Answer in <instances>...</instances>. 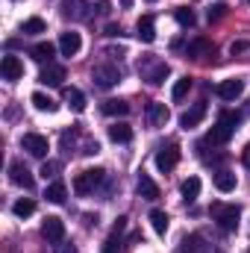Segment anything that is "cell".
Instances as JSON below:
<instances>
[{
    "instance_id": "obj_10",
    "label": "cell",
    "mask_w": 250,
    "mask_h": 253,
    "mask_svg": "<svg viewBox=\"0 0 250 253\" xmlns=\"http://www.w3.org/2000/svg\"><path fill=\"white\" fill-rule=\"evenodd\" d=\"M9 177H12V183L15 186H21V189H33L36 186V180H33V174L27 171V165H21V162H12L9 165Z\"/></svg>"
},
{
    "instance_id": "obj_6",
    "label": "cell",
    "mask_w": 250,
    "mask_h": 253,
    "mask_svg": "<svg viewBox=\"0 0 250 253\" xmlns=\"http://www.w3.org/2000/svg\"><path fill=\"white\" fill-rule=\"evenodd\" d=\"M21 147H24L30 156H36V159H44V156H47V150H50L47 138H44V135H39V132H24Z\"/></svg>"
},
{
    "instance_id": "obj_11",
    "label": "cell",
    "mask_w": 250,
    "mask_h": 253,
    "mask_svg": "<svg viewBox=\"0 0 250 253\" xmlns=\"http://www.w3.org/2000/svg\"><path fill=\"white\" fill-rule=\"evenodd\" d=\"M203 118H206V103H194L191 109H186V112L180 115V126H183V129H194Z\"/></svg>"
},
{
    "instance_id": "obj_17",
    "label": "cell",
    "mask_w": 250,
    "mask_h": 253,
    "mask_svg": "<svg viewBox=\"0 0 250 253\" xmlns=\"http://www.w3.org/2000/svg\"><path fill=\"white\" fill-rule=\"evenodd\" d=\"M39 83H44V85H62L65 83V68L62 65H47L42 74H39Z\"/></svg>"
},
{
    "instance_id": "obj_9",
    "label": "cell",
    "mask_w": 250,
    "mask_h": 253,
    "mask_svg": "<svg viewBox=\"0 0 250 253\" xmlns=\"http://www.w3.org/2000/svg\"><path fill=\"white\" fill-rule=\"evenodd\" d=\"M245 94V80L242 77H233V80H224L218 85V97L221 100H239Z\"/></svg>"
},
{
    "instance_id": "obj_31",
    "label": "cell",
    "mask_w": 250,
    "mask_h": 253,
    "mask_svg": "<svg viewBox=\"0 0 250 253\" xmlns=\"http://www.w3.org/2000/svg\"><path fill=\"white\" fill-rule=\"evenodd\" d=\"M12 212H15L18 218H30V215L36 212V200H30V197H21V200H15Z\"/></svg>"
},
{
    "instance_id": "obj_32",
    "label": "cell",
    "mask_w": 250,
    "mask_h": 253,
    "mask_svg": "<svg viewBox=\"0 0 250 253\" xmlns=\"http://www.w3.org/2000/svg\"><path fill=\"white\" fill-rule=\"evenodd\" d=\"M174 18H177V24H180V27H188V30H191V27L197 24V18H194V12H191L188 6H180V9L174 12Z\"/></svg>"
},
{
    "instance_id": "obj_7",
    "label": "cell",
    "mask_w": 250,
    "mask_h": 253,
    "mask_svg": "<svg viewBox=\"0 0 250 253\" xmlns=\"http://www.w3.org/2000/svg\"><path fill=\"white\" fill-rule=\"evenodd\" d=\"M177 162H180V147H177V144H168V147H162V150L156 153V168H159L162 174L174 171Z\"/></svg>"
},
{
    "instance_id": "obj_13",
    "label": "cell",
    "mask_w": 250,
    "mask_h": 253,
    "mask_svg": "<svg viewBox=\"0 0 250 253\" xmlns=\"http://www.w3.org/2000/svg\"><path fill=\"white\" fill-rule=\"evenodd\" d=\"M135 36L144 42V44H150V42H156V21H153V15H141L138 18V24H135Z\"/></svg>"
},
{
    "instance_id": "obj_25",
    "label": "cell",
    "mask_w": 250,
    "mask_h": 253,
    "mask_svg": "<svg viewBox=\"0 0 250 253\" xmlns=\"http://www.w3.org/2000/svg\"><path fill=\"white\" fill-rule=\"evenodd\" d=\"M150 224H153V230H156L159 236H165V233H168L171 218H168V212H165V209H153V212H150Z\"/></svg>"
},
{
    "instance_id": "obj_27",
    "label": "cell",
    "mask_w": 250,
    "mask_h": 253,
    "mask_svg": "<svg viewBox=\"0 0 250 253\" xmlns=\"http://www.w3.org/2000/svg\"><path fill=\"white\" fill-rule=\"evenodd\" d=\"M212 50H215V47H212L209 39H194L186 47V56H206V53H212Z\"/></svg>"
},
{
    "instance_id": "obj_4",
    "label": "cell",
    "mask_w": 250,
    "mask_h": 253,
    "mask_svg": "<svg viewBox=\"0 0 250 253\" xmlns=\"http://www.w3.org/2000/svg\"><path fill=\"white\" fill-rule=\"evenodd\" d=\"M212 215H215V221H218V227H221V230L233 233V230L239 227L242 209H239L236 203H215V206H212Z\"/></svg>"
},
{
    "instance_id": "obj_38",
    "label": "cell",
    "mask_w": 250,
    "mask_h": 253,
    "mask_svg": "<svg viewBox=\"0 0 250 253\" xmlns=\"http://www.w3.org/2000/svg\"><path fill=\"white\" fill-rule=\"evenodd\" d=\"M91 9H94V12H97L100 18H106V15L112 12V3H106V0H100V3H97V6H91Z\"/></svg>"
},
{
    "instance_id": "obj_39",
    "label": "cell",
    "mask_w": 250,
    "mask_h": 253,
    "mask_svg": "<svg viewBox=\"0 0 250 253\" xmlns=\"http://www.w3.org/2000/svg\"><path fill=\"white\" fill-rule=\"evenodd\" d=\"M121 33H124V30H121V24H106V36H109V39H118Z\"/></svg>"
},
{
    "instance_id": "obj_5",
    "label": "cell",
    "mask_w": 250,
    "mask_h": 253,
    "mask_svg": "<svg viewBox=\"0 0 250 253\" xmlns=\"http://www.w3.org/2000/svg\"><path fill=\"white\" fill-rule=\"evenodd\" d=\"M91 80H94L100 88H112V85H118V83H121V71H118L115 65H94Z\"/></svg>"
},
{
    "instance_id": "obj_18",
    "label": "cell",
    "mask_w": 250,
    "mask_h": 253,
    "mask_svg": "<svg viewBox=\"0 0 250 253\" xmlns=\"http://www.w3.org/2000/svg\"><path fill=\"white\" fill-rule=\"evenodd\" d=\"M177 253H206V239H203L200 233H191V236H186V239L180 242Z\"/></svg>"
},
{
    "instance_id": "obj_37",
    "label": "cell",
    "mask_w": 250,
    "mask_h": 253,
    "mask_svg": "<svg viewBox=\"0 0 250 253\" xmlns=\"http://www.w3.org/2000/svg\"><path fill=\"white\" fill-rule=\"evenodd\" d=\"M56 174H59V162H53V159H50V162H44V165H42V177H44V180H47V177H56Z\"/></svg>"
},
{
    "instance_id": "obj_29",
    "label": "cell",
    "mask_w": 250,
    "mask_h": 253,
    "mask_svg": "<svg viewBox=\"0 0 250 253\" xmlns=\"http://www.w3.org/2000/svg\"><path fill=\"white\" fill-rule=\"evenodd\" d=\"M103 112H106V115H129V103L121 100V97H118V100L112 97V100L103 103Z\"/></svg>"
},
{
    "instance_id": "obj_24",
    "label": "cell",
    "mask_w": 250,
    "mask_h": 253,
    "mask_svg": "<svg viewBox=\"0 0 250 253\" xmlns=\"http://www.w3.org/2000/svg\"><path fill=\"white\" fill-rule=\"evenodd\" d=\"M109 138H112L115 144H126V141H132V126L129 124H112L109 126Z\"/></svg>"
},
{
    "instance_id": "obj_36",
    "label": "cell",
    "mask_w": 250,
    "mask_h": 253,
    "mask_svg": "<svg viewBox=\"0 0 250 253\" xmlns=\"http://www.w3.org/2000/svg\"><path fill=\"white\" fill-rule=\"evenodd\" d=\"M121 242H118V233H112L106 242H103V253H121V248H118Z\"/></svg>"
},
{
    "instance_id": "obj_12",
    "label": "cell",
    "mask_w": 250,
    "mask_h": 253,
    "mask_svg": "<svg viewBox=\"0 0 250 253\" xmlns=\"http://www.w3.org/2000/svg\"><path fill=\"white\" fill-rule=\"evenodd\" d=\"M0 71H3V80L15 83V80H21V77H24V62H21L18 56H3Z\"/></svg>"
},
{
    "instance_id": "obj_19",
    "label": "cell",
    "mask_w": 250,
    "mask_h": 253,
    "mask_svg": "<svg viewBox=\"0 0 250 253\" xmlns=\"http://www.w3.org/2000/svg\"><path fill=\"white\" fill-rule=\"evenodd\" d=\"M236 186H239V180H236V174L233 171H227V168H221L218 174H215V189L218 191H236Z\"/></svg>"
},
{
    "instance_id": "obj_41",
    "label": "cell",
    "mask_w": 250,
    "mask_h": 253,
    "mask_svg": "<svg viewBox=\"0 0 250 253\" xmlns=\"http://www.w3.org/2000/svg\"><path fill=\"white\" fill-rule=\"evenodd\" d=\"M85 156H94V153H100V144L97 141H85V150H83Z\"/></svg>"
},
{
    "instance_id": "obj_3",
    "label": "cell",
    "mask_w": 250,
    "mask_h": 253,
    "mask_svg": "<svg viewBox=\"0 0 250 253\" xmlns=\"http://www.w3.org/2000/svg\"><path fill=\"white\" fill-rule=\"evenodd\" d=\"M236 126H239V115H236V112H224V115L218 118V124L212 126L209 141H212V144H227V141L233 138Z\"/></svg>"
},
{
    "instance_id": "obj_26",
    "label": "cell",
    "mask_w": 250,
    "mask_h": 253,
    "mask_svg": "<svg viewBox=\"0 0 250 253\" xmlns=\"http://www.w3.org/2000/svg\"><path fill=\"white\" fill-rule=\"evenodd\" d=\"M180 191H183V200H186V203L197 200V194H200V177H188V180H183Z\"/></svg>"
},
{
    "instance_id": "obj_23",
    "label": "cell",
    "mask_w": 250,
    "mask_h": 253,
    "mask_svg": "<svg viewBox=\"0 0 250 253\" xmlns=\"http://www.w3.org/2000/svg\"><path fill=\"white\" fill-rule=\"evenodd\" d=\"M65 103H68L74 112H83V109H85V94L71 85V88H65Z\"/></svg>"
},
{
    "instance_id": "obj_1",
    "label": "cell",
    "mask_w": 250,
    "mask_h": 253,
    "mask_svg": "<svg viewBox=\"0 0 250 253\" xmlns=\"http://www.w3.org/2000/svg\"><path fill=\"white\" fill-rule=\"evenodd\" d=\"M138 74L150 83V85H162L165 83V77L171 74V68L165 59H159V56H147V59H141L138 62Z\"/></svg>"
},
{
    "instance_id": "obj_14",
    "label": "cell",
    "mask_w": 250,
    "mask_h": 253,
    "mask_svg": "<svg viewBox=\"0 0 250 253\" xmlns=\"http://www.w3.org/2000/svg\"><path fill=\"white\" fill-rule=\"evenodd\" d=\"M85 0H62V15L65 18H71V21H83V18H88V12H85Z\"/></svg>"
},
{
    "instance_id": "obj_42",
    "label": "cell",
    "mask_w": 250,
    "mask_h": 253,
    "mask_svg": "<svg viewBox=\"0 0 250 253\" xmlns=\"http://www.w3.org/2000/svg\"><path fill=\"white\" fill-rule=\"evenodd\" d=\"M242 162H245V168H250V144L245 147V153H242Z\"/></svg>"
},
{
    "instance_id": "obj_21",
    "label": "cell",
    "mask_w": 250,
    "mask_h": 253,
    "mask_svg": "<svg viewBox=\"0 0 250 253\" xmlns=\"http://www.w3.org/2000/svg\"><path fill=\"white\" fill-rule=\"evenodd\" d=\"M30 53H33V59H36V62H53V53H56V47H53V44H50V42H39V44H33V50H30Z\"/></svg>"
},
{
    "instance_id": "obj_40",
    "label": "cell",
    "mask_w": 250,
    "mask_h": 253,
    "mask_svg": "<svg viewBox=\"0 0 250 253\" xmlns=\"http://www.w3.org/2000/svg\"><path fill=\"white\" fill-rule=\"evenodd\" d=\"M56 253H77V248H74V245H71V242H59V245H56Z\"/></svg>"
},
{
    "instance_id": "obj_8",
    "label": "cell",
    "mask_w": 250,
    "mask_h": 253,
    "mask_svg": "<svg viewBox=\"0 0 250 253\" xmlns=\"http://www.w3.org/2000/svg\"><path fill=\"white\" fill-rule=\"evenodd\" d=\"M42 236H44L47 242L59 245V242L65 239V221H62V218H56V215H47V218H44V224H42Z\"/></svg>"
},
{
    "instance_id": "obj_30",
    "label": "cell",
    "mask_w": 250,
    "mask_h": 253,
    "mask_svg": "<svg viewBox=\"0 0 250 253\" xmlns=\"http://www.w3.org/2000/svg\"><path fill=\"white\" fill-rule=\"evenodd\" d=\"M21 33L24 36H39V33H47V24L42 18H30V21L21 24Z\"/></svg>"
},
{
    "instance_id": "obj_2",
    "label": "cell",
    "mask_w": 250,
    "mask_h": 253,
    "mask_svg": "<svg viewBox=\"0 0 250 253\" xmlns=\"http://www.w3.org/2000/svg\"><path fill=\"white\" fill-rule=\"evenodd\" d=\"M103 180H106V171L103 168H85V171H80L74 177V191L80 197H85V194H91L97 186H103Z\"/></svg>"
},
{
    "instance_id": "obj_15",
    "label": "cell",
    "mask_w": 250,
    "mask_h": 253,
    "mask_svg": "<svg viewBox=\"0 0 250 253\" xmlns=\"http://www.w3.org/2000/svg\"><path fill=\"white\" fill-rule=\"evenodd\" d=\"M80 47H83L80 33H62V36H59V50H62V56H77Z\"/></svg>"
},
{
    "instance_id": "obj_16",
    "label": "cell",
    "mask_w": 250,
    "mask_h": 253,
    "mask_svg": "<svg viewBox=\"0 0 250 253\" xmlns=\"http://www.w3.org/2000/svg\"><path fill=\"white\" fill-rule=\"evenodd\" d=\"M168 118H171V112H168L165 103H150L147 106V124L150 126H165Z\"/></svg>"
},
{
    "instance_id": "obj_35",
    "label": "cell",
    "mask_w": 250,
    "mask_h": 253,
    "mask_svg": "<svg viewBox=\"0 0 250 253\" xmlns=\"http://www.w3.org/2000/svg\"><path fill=\"white\" fill-rule=\"evenodd\" d=\"M230 53L233 56H250V42H233Z\"/></svg>"
},
{
    "instance_id": "obj_33",
    "label": "cell",
    "mask_w": 250,
    "mask_h": 253,
    "mask_svg": "<svg viewBox=\"0 0 250 253\" xmlns=\"http://www.w3.org/2000/svg\"><path fill=\"white\" fill-rule=\"evenodd\" d=\"M188 88H191V80H188V77H180V80H177V85H174V91H171V97L180 103V100L188 94Z\"/></svg>"
},
{
    "instance_id": "obj_20",
    "label": "cell",
    "mask_w": 250,
    "mask_h": 253,
    "mask_svg": "<svg viewBox=\"0 0 250 253\" xmlns=\"http://www.w3.org/2000/svg\"><path fill=\"white\" fill-rule=\"evenodd\" d=\"M135 189H138V194L144 197V200H156L159 197V186L147 177V174H138V183H135Z\"/></svg>"
},
{
    "instance_id": "obj_34",
    "label": "cell",
    "mask_w": 250,
    "mask_h": 253,
    "mask_svg": "<svg viewBox=\"0 0 250 253\" xmlns=\"http://www.w3.org/2000/svg\"><path fill=\"white\" fill-rule=\"evenodd\" d=\"M224 15H227V6H224V3H212V6H209V12H206V18H209V21H221Z\"/></svg>"
},
{
    "instance_id": "obj_28",
    "label": "cell",
    "mask_w": 250,
    "mask_h": 253,
    "mask_svg": "<svg viewBox=\"0 0 250 253\" xmlns=\"http://www.w3.org/2000/svg\"><path fill=\"white\" fill-rule=\"evenodd\" d=\"M44 197H47L50 203H65V197H68V189H65V183H50V186L44 189Z\"/></svg>"
},
{
    "instance_id": "obj_22",
    "label": "cell",
    "mask_w": 250,
    "mask_h": 253,
    "mask_svg": "<svg viewBox=\"0 0 250 253\" xmlns=\"http://www.w3.org/2000/svg\"><path fill=\"white\" fill-rule=\"evenodd\" d=\"M30 103H33V106H36V109H39V112H47V115H50V112H56V109H59V103H56V100H53V97H47V94H42V91H36V94H33V97H30Z\"/></svg>"
},
{
    "instance_id": "obj_43",
    "label": "cell",
    "mask_w": 250,
    "mask_h": 253,
    "mask_svg": "<svg viewBox=\"0 0 250 253\" xmlns=\"http://www.w3.org/2000/svg\"><path fill=\"white\" fill-rule=\"evenodd\" d=\"M248 253H250V251H248Z\"/></svg>"
}]
</instances>
